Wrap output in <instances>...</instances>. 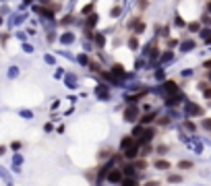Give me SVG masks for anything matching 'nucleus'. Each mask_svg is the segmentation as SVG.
<instances>
[{"label":"nucleus","instance_id":"nucleus-1","mask_svg":"<svg viewBox=\"0 0 211 186\" xmlns=\"http://www.w3.org/2000/svg\"><path fill=\"white\" fill-rule=\"evenodd\" d=\"M139 118H141V110H139V105L137 103H129L122 112V120L124 122H139Z\"/></svg>","mask_w":211,"mask_h":186},{"label":"nucleus","instance_id":"nucleus-2","mask_svg":"<svg viewBox=\"0 0 211 186\" xmlns=\"http://www.w3.org/2000/svg\"><path fill=\"white\" fill-rule=\"evenodd\" d=\"M122 180H124L122 167H112V170H108V174H106V182H108V184H120Z\"/></svg>","mask_w":211,"mask_h":186},{"label":"nucleus","instance_id":"nucleus-3","mask_svg":"<svg viewBox=\"0 0 211 186\" xmlns=\"http://www.w3.org/2000/svg\"><path fill=\"white\" fill-rule=\"evenodd\" d=\"M155 120H157V112H147V114H141L139 124H143V126H151Z\"/></svg>","mask_w":211,"mask_h":186},{"label":"nucleus","instance_id":"nucleus-4","mask_svg":"<svg viewBox=\"0 0 211 186\" xmlns=\"http://www.w3.org/2000/svg\"><path fill=\"white\" fill-rule=\"evenodd\" d=\"M203 114H205V110L201 108V105L188 101V105H186V116H203Z\"/></svg>","mask_w":211,"mask_h":186},{"label":"nucleus","instance_id":"nucleus-5","mask_svg":"<svg viewBox=\"0 0 211 186\" xmlns=\"http://www.w3.org/2000/svg\"><path fill=\"white\" fill-rule=\"evenodd\" d=\"M153 167H155V170H159V172H168V170L172 167V163H170L166 157H157L155 161H153Z\"/></svg>","mask_w":211,"mask_h":186},{"label":"nucleus","instance_id":"nucleus-6","mask_svg":"<svg viewBox=\"0 0 211 186\" xmlns=\"http://www.w3.org/2000/svg\"><path fill=\"white\" fill-rule=\"evenodd\" d=\"M163 89H166L168 95H176V93H180V85L176 81H166L163 83Z\"/></svg>","mask_w":211,"mask_h":186},{"label":"nucleus","instance_id":"nucleus-7","mask_svg":"<svg viewBox=\"0 0 211 186\" xmlns=\"http://www.w3.org/2000/svg\"><path fill=\"white\" fill-rule=\"evenodd\" d=\"M122 172H124V176H130V178H137V170L135 167V161H126V163H122Z\"/></svg>","mask_w":211,"mask_h":186},{"label":"nucleus","instance_id":"nucleus-8","mask_svg":"<svg viewBox=\"0 0 211 186\" xmlns=\"http://www.w3.org/2000/svg\"><path fill=\"white\" fill-rule=\"evenodd\" d=\"M137 141H135V137H133V134H126V137H122V141H120V151H126V149H129V147H133V145H135Z\"/></svg>","mask_w":211,"mask_h":186},{"label":"nucleus","instance_id":"nucleus-9","mask_svg":"<svg viewBox=\"0 0 211 186\" xmlns=\"http://www.w3.org/2000/svg\"><path fill=\"white\" fill-rule=\"evenodd\" d=\"M192 161L191 159H178V163H176V167H178V172H188V170H192Z\"/></svg>","mask_w":211,"mask_h":186},{"label":"nucleus","instance_id":"nucleus-10","mask_svg":"<svg viewBox=\"0 0 211 186\" xmlns=\"http://www.w3.org/2000/svg\"><path fill=\"white\" fill-rule=\"evenodd\" d=\"M151 153H155V147L151 143H143L141 145V157H149Z\"/></svg>","mask_w":211,"mask_h":186},{"label":"nucleus","instance_id":"nucleus-11","mask_svg":"<svg viewBox=\"0 0 211 186\" xmlns=\"http://www.w3.org/2000/svg\"><path fill=\"white\" fill-rule=\"evenodd\" d=\"M97 19H99V14H97V13H89V19H87V35H91V29H93V25L97 23Z\"/></svg>","mask_w":211,"mask_h":186},{"label":"nucleus","instance_id":"nucleus-12","mask_svg":"<svg viewBox=\"0 0 211 186\" xmlns=\"http://www.w3.org/2000/svg\"><path fill=\"white\" fill-rule=\"evenodd\" d=\"M135 167L139 170V172L147 170V167H149V159H147V157H139V159H135Z\"/></svg>","mask_w":211,"mask_h":186},{"label":"nucleus","instance_id":"nucleus-13","mask_svg":"<svg viewBox=\"0 0 211 186\" xmlns=\"http://www.w3.org/2000/svg\"><path fill=\"white\" fill-rule=\"evenodd\" d=\"M155 153L159 155V157H163L166 153H170V145L168 143H157L155 145Z\"/></svg>","mask_w":211,"mask_h":186},{"label":"nucleus","instance_id":"nucleus-14","mask_svg":"<svg viewBox=\"0 0 211 186\" xmlns=\"http://www.w3.org/2000/svg\"><path fill=\"white\" fill-rule=\"evenodd\" d=\"M166 182H168V184H180V182H182V174H180V172H176V174H168Z\"/></svg>","mask_w":211,"mask_h":186},{"label":"nucleus","instance_id":"nucleus-15","mask_svg":"<svg viewBox=\"0 0 211 186\" xmlns=\"http://www.w3.org/2000/svg\"><path fill=\"white\" fill-rule=\"evenodd\" d=\"M120 186H141L137 178H130V176H124V180L120 182Z\"/></svg>","mask_w":211,"mask_h":186},{"label":"nucleus","instance_id":"nucleus-16","mask_svg":"<svg viewBox=\"0 0 211 186\" xmlns=\"http://www.w3.org/2000/svg\"><path fill=\"white\" fill-rule=\"evenodd\" d=\"M112 155H114V151H112L110 147H103L102 151L97 153V159H108V157H112Z\"/></svg>","mask_w":211,"mask_h":186},{"label":"nucleus","instance_id":"nucleus-17","mask_svg":"<svg viewBox=\"0 0 211 186\" xmlns=\"http://www.w3.org/2000/svg\"><path fill=\"white\" fill-rule=\"evenodd\" d=\"M170 122H172L170 116H157V120H155L157 126H170Z\"/></svg>","mask_w":211,"mask_h":186},{"label":"nucleus","instance_id":"nucleus-18","mask_svg":"<svg viewBox=\"0 0 211 186\" xmlns=\"http://www.w3.org/2000/svg\"><path fill=\"white\" fill-rule=\"evenodd\" d=\"M143 95H147V91H141V93H133V95H126V101H129V103H137V101H139V97H143Z\"/></svg>","mask_w":211,"mask_h":186},{"label":"nucleus","instance_id":"nucleus-19","mask_svg":"<svg viewBox=\"0 0 211 186\" xmlns=\"http://www.w3.org/2000/svg\"><path fill=\"white\" fill-rule=\"evenodd\" d=\"M182 126H184L188 132H197V122H192V120H184Z\"/></svg>","mask_w":211,"mask_h":186},{"label":"nucleus","instance_id":"nucleus-20","mask_svg":"<svg viewBox=\"0 0 211 186\" xmlns=\"http://www.w3.org/2000/svg\"><path fill=\"white\" fill-rule=\"evenodd\" d=\"M186 29L192 31V33H195V31H201V23H199V21H191V23H186Z\"/></svg>","mask_w":211,"mask_h":186},{"label":"nucleus","instance_id":"nucleus-21","mask_svg":"<svg viewBox=\"0 0 211 186\" xmlns=\"http://www.w3.org/2000/svg\"><path fill=\"white\" fill-rule=\"evenodd\" d=\"M139 23H141V14H137V17L129 19V23H126V27H129V29H133L135 25H139Z\"/></svg>","mask_w":211,"mask_h":186},{"label":"nucleus","instance_id":"nucleus-22","mask_svg":"<svg viewBox=\"0 0 211 186\" xmlns=\"http://www.w3.org/2000/svg\"><path fill=\"white\" fill-rule=\"evenodd\" d=\"M201 128L211 132V118H203V120H201Z\"/></svg>","mask_w":211,"mask_h":186},{"label":"nucleus","instance_id":"nucleus-23","mask_svg":"<svg viewBox=\"0 0 211 186\" xmlns=\"http://www.w3.org/2000/svg\"><path fill=\"white\" fill-rule=\"evenodd\" d=\"M143 31H145V23H143V21H141L139 25H135V27H133V33H135V35H141Z\"/></svg>","mask_w":211,"mask_h":186},{"label":"nucleus","instance_id":"nucleus-24","mask_svg":"<svg viewBox=\"0 0 211 186\" xmlns=\"http://www.w3.org/2000/svg\"><path fill=\"white\" fill-rule=\"evenodd\" d=\"M129 48H133V50L139 48V39H137V35H135V33H133V37H129Z\"/></svg>","mask_w":211,"mask_h":186},{"label":"nucleus","instance_id":"nucleus-25","mask_svg":"<svg viewBox=\"0 0 211 186\" xmlns=\"http://www.w3.org/2000/svg\"><path fill=\"white\" fill-rule=\"evenodd\" d=\"M112 72H116V75H120V76H124L122 64H114V66H112Z\"/></svg>","mask_w":211,"mask_h":186},{"label":"nucleus","instance_id":"nucleus-26","mask_svg":"<svg viewBox=\"0 0 211 186\" xmlns=\"http://www.w3.org/2000/svg\"><path fill=\"white\" fill-rule=\"evenodd\" d=\"M174 25H176V27H184L186 23H184V19L180 17V14H176V17H174Z\"/></svg>","mask_w":211,"mask_h":186},{"label":"nucleus","instance_id":"nucleus-27","mask_svg":"<svg viewBox=\"0 0 211 186\" xmlns=\"http://www.w3.org/2000/svg\"><path fill=\"white\" fill-rule=\"evenodd\" d=\"M201 37H203V39H209V37H211V29L209 27L201 29Z\"/></svg>","mask_w":211,"mask_h":186},{"label":"nucleus","instance_id":"nucleus-28","mask_svg":"<svg viewBox=\"0 0 211 186\" xmlns=\"http://www.w3.org/2000/svg\"><path fill=\"white\" fill-rule=\"evenodd\" d=\"M143 186H162V182H159V180H147Z\"/></svg>","mask_w":211,"mask_h":186},{"label":"nucleus","instance_id":"nucleus-29","mask_svg":"<svg viewBox=\"0 0 211 186\" xmlns=\"http://www.w3.org/2000/svg\"><path fill=\"white\" fill-rule=\"evenodd\" d=\"M203 97H205V99H209V101H211V85H209V87H207V89H203Z\"/></svg>","mask_w":211,"mask_h":186},{"label":"nucleus","instance_id":"nucleus-30","mask_svg":"<svg viewBox=\"0 0 211 186\" xmlns=\"http://www.w3.org/2000/svg\"><path fill=\"white\" fill-rule=\"evenodd\" d=\"M110 14H112V17H118V14H120V6H112V10H110Z\"/></svg>","mask_w":211,"mask_h":186},{"label":"nucleus","instance_id":"nucleus-31","mask_svg":"<svg viewBox=\"0 0 211 186\" xmlns=\"http://www.w3.org/2000/svg\"><path fill=\"white\" fill-rule=\"evenodd\" d=\"M147 6H149V0H139V8L141 10H145Z\"/></svg>","mask_w":211,"mask_h":186},{"label":"nucleus","instance_id":"nucleus-32","mask_svg":"<svg viewBox=\"0 0 211 186\" xmlns=\"http://www.w3.org/2000/svg\"><path fill=\"white\" fill-rule=\"evenodd\" d=\"M203 23H205V25H207V27H211V17H209V14H207V13L203 14Z\"/></svg>","mask_w":211,"mask_h":186},{"label":"nucleus","instance_id":"nucleus-33","mask_svg":"<svg viewBox=\"0 0 211 186\" xmlns=\"http://www.w3.org/2000/svg\"><path fill=\"white\" fill-rule=\"evenodd\" d=\"M203 68H205V70H211V58H209V60H205V62H203Z\"/></svg>","mask_w":211,"mask_h":186},{"label":"nucleus","instance_id":"nucleus-34","mask_svg":"<svg viewBox=\"0 0 211 186\" xmlns=\"http://www.w3.org/2000/svg\"><path fill=\"white\" fill-rule=\"evenodd\" d=\"M178 46V39H170L168 41V48H176Z\"/></svg>","mask_w":211,"mask_h":186},{"label":"nucleus","instance_id":"nucleus-35","mask_svg":"<svg viewBox=\"0 0 211 186\" xmlns=\"http://www.w3.org/2000/svg\"><path fill=\"white\" fill-rule=\"evenodd\" d=\"M95 43H97V46H103V37H102V35H97V37H95Z\"/></svg>","mask_w":211,"mask_h":186},{"label":"nucleus","instance_id":"nucleus-36","mask_svg":"<svg viewBox=\"0 0 211 186\" xmlns=\"http://www.w3.org/2000/svg\"><path fill=\"white\" fill-rule=\"evenodd\" d=\"M19 147H21V143H19V141H15V143L11 145V149H15V151H17V149H19Z\"/></svg>","mask_w":211,"mask_h":186},{"label":"nucleus","instance_id":"nucleus-37","mask_svg":"<svg viewBox=\"0 0 211 186\" xmlns=\"http://www.w3.org/2000/svg\"><path fill=\"white\" fill-rule=\"evenodd\" d=\"M205 13H207V14L211 13V0H209V2H207V4H205Z\"/></svg>","mask_w":211,"mask_h":186},{"label":"nucleus","instance_id":"nucleus-38","mask_svg":"<svg viewBox=\"0 0 211 186\" xmlns=\"http://www.w3.org/2000/svg\"><path fill=\"white\" fill-rule=\"evenodd\" d=\"M168 31H170V27H168V25H166V27L162 29V33H159V35H168Z\"/></svg>","mask_w":211,"mask_h":186},{"label":"nucleus","instance_id":"nucleus-39","mask_svg":"<svg viewBox=\"0 0 211 186\" xmlns=\"http://www.w3.org/2000/svg\"><path fill=\"white\" fill-rule=\"evenodd\" d=\"M4 151H6V147H4V145H0V155H2Z\"/></svg>","mask_w":211,"mask_h":186},{"label":"nucleus","instance_id":"nucleus-40","mask_svg":"<svg viewBox=\"0 0 211 186\" xmlns=\"http://www.w3.org/2000/svg\"><path fill=\"white\" fill-rule=\"evenodd\" d=\"M207 81L211 83V70H207Z\"/></svg>","mask_w":211,"mask_h":186},{"label":"nucleus","instance_id":"nucleus-41","mask_svg":"<svg viewBox=\"0 0 211 186\" xmlns=\"http://www.w3.org/2000/svg\"><path fill=\"white\" fill-rule=\"evenodd\" d=\"M0 23H2V19H0Z\"/></svg>","mask_w":211,"mask_h":186}]
</instances>
